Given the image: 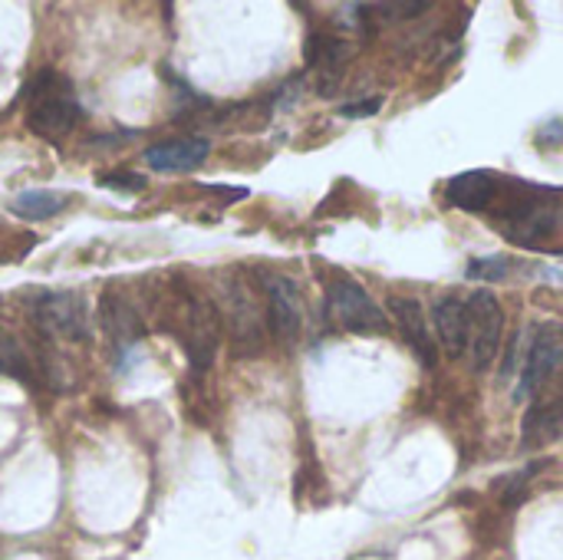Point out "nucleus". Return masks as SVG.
<instances>
[{
	"instance_id": "f257e3e1",
	"label": "nucleus",
	"mask_w": 563,
	"mask_h": 560,
	"mask_svg": "<svg viewBox=\"0 0 563 560\" xmlns=\"http://www.w3.org/2000/svg\"><path fill=\"white\" fill-rule=\"evenodd\" d=\"M501 234L528 251H558L563 238L561 191L538 188L521 178H505L498 205L488 211Z\"/></svg>"
},
{
	"instance_id": "f03ea898",
	"label": "nucleus",
	"mask_w": 563,
	"mask_h": 560,
	"mask_svg": "<svg viewBox=\"0 0 563 560\" xmlns=\"http://www.w3.org/2000/svg\"><path fill=\"white\" fill-rule=\"evenodd\" d=\"M23 99H26L30 132L46 142H63L76 129L79 112H82L79 99L73 92V83L66 76H59L56 69H40L23 86Z\"/></svg>"
},
{
	"instance_id": "7ed1b4c3",
	"label": "nucleus",
	"mask_w": 563,
	"mask_h": 560,
	"mask_svg": "<svg viewBox=\"0 0 563 560\" xmlns=\"http://www.w3.org/2000/svg\"><path fill=\"white\" fill-rule=\"evenodd\" d=\"M465 307H468V360L472 370L482 373L498 360L501 337H505V310L488 287H478L465 300Z\"/></svg>"
},
{
	"instance_id": "20e7f679",
	"label": "nucleus",
	"mask_w": 563,
	"mask_h": 560,
	"mask_svg": "<svg viewBox=\"0 0 563 560\" xmlns=\"http://www.w3.org/2000/svg\"><path fill=\"white\" fill-rule=\"evenodd\" d=\"M327 304L333 320L360 337H376L389 330V317L383 314V307L366 294V287H360L350 277H340L327 287Z\"/></svg>"
},
{
	"instance_id": "39448f33",
	"label": "nucleus",
	"mask_w": 563,
	"mask_h": 560,
	"mask_svg": "<svg viewBox=\"0 0 563 560\" xmlns=\"http://www.w3.org/2000/svg\"><path fill=\"white\" fill-rule=\"evenodd\" d=\"M30 317L40 333L63 337V340H89V307L73 290L40 294L30 307Z\"/></svg>"
},
{
	"instance_id": "423d86ee",
	"label": "nucleus",
	"mask_w": 563,
	"mask_h": 560,
	"mask_svg": "<svg viewBox=\"0 0 563 560\" xmlns=\"http://www.w3.org/2000/svg\"><path fill=\"white\" fill-rule=\"evenodd\" d=\"M563 370V327L561 323H544L541 333L534 337L531 350H528V360H525V370H521V380H518V389H515V399L525 403L531 396H538L558 373Z\"/></svg>"
},
{
	"instance_id": "0eeeda50",
	"label": "nucleus",
	"mask_w": 563,
	"mask_h": 560,
	"mask_svg": "<svg viewBox=\"0 0 563 560\" xmlns=\"http://www.w3.org/2000/svg\"><path fill=\"white\" fill-rule=\"evenodd\" d=\"M218 337H221V320H218L214 304H208V300H201V297H188L181 343H185V350H188L191 373H205V370L211 366L214 350H218Z\"/></svg>"
},
{
	"instance_id": "6e6552de",
	"label": "nucleus",
	"mask_w": 563,
	"mask_h": 560,
	"mask_svg": "<svg viewBox=\"0 0 563 560\" xmlns=\"http://www.w3.org/2000/svg\"><path fill=\"white\" fill-rule=\"evenodd\" d=\"M505 188V175L492 172V168H472L462 175H452L445 185V201L452 208L472 211V215H488Z\"/></svg>"
},
{
	"instance_id": "1a4fd4ad",
	"label": "nucleus",
	"mask_w": 563,
	"mask_h": 560,
	"mask_svg": "<svg viewBox=\"0 0 563 560\" xmlns=\"http://www.w3.org/2000/svg\"><path fill=\"white\" fill-rule=\"evenodd\" d=\"M267 320H271V333L280 343L297 340L300 320H303V300H300V290L290 277H271L267 281Z\"/></svg>"
},
{
	"instance_id": "9d476101",
	"label": "nucleus",
	"mask_w": 563,
	"mask_h": 560,
	"mask_svg": "<svg viewBox=\"0 0 563 560\" xmlns=\"http://www.w3.org/2000/svg\"><path fill=\"white\" fill-rule=\"evenodd\" d=\"M563 429V383L558 389H541L534 406L528 409L525 416V426H521V439L525 446H544L551 439H558Z\"/></svg>"
},
{
	"instance_id": "9b49d317",
	"label": "nucleus",
	"mask_w": 563,
	"mask_h": 560,
	"mask_svg": "<svg viewBox=\"0 0 563 560\" xmlns=\"http://www.w3.org/2000/svg\"><path fill=\"white\" fill-rule=\"evenodd\" d=\"M389 307H393V317L406 337V343L416 350V356L426 363V366H435V333L426 320V310L416 297H389Z\"/></svg>"
},
{
	"instance_id": "f8f14e48",
	"label": "nucleus",
	"mask_w": 563,
	"mask_h": 560,
	"mask_svg": "<svg viewBox=\"0 0 563 560\" xmlns=\"http://www.w3.org/2000/svg\"><path fill=\"white\" fill-rule=\"evenodd\" d=\"M208 139H172L145 149V165L155 172H195L208 158Z\"/></svg>"
},
{
	"instance_id": "ddd939ff",
	"label": "nucleus",
	"mask_w": 563,
	"mask_h": 560,
	"mask_svg": "<svg viewBox=\"0 0 563 560\" xmlns=\"http://www.w3.org/2000/svg\"><path fill=\"white\" fill-rule=\"evenodd\" d=\"M435 333L452 360H462L468 353V307L462 297L449 294L435 304Z\"/></svg>"
},
{
	"instance_id": "4468645a",
	"label": "nucleus",
	"mask_w": 563,
	"mask_h": 560,
	"mask_svg": "<svg viewBox=\"0 0 563 560\" xmlns=\"http://www.w3.org/2000/svg\"><path fill=\"white\" fill-rule=\"evenodd\" d=\"M346 59H350L346 40L330 36V33H313V36L307 40V63L323 76V83H320L323 92H333V89H336V79L343 76Z\"/></svg>"
},
{
	"instance_id": "2eb2a0df",
	"label": "nucleus",
	"mask_w": 563,
	"mask_h": 560,
	"mask_svg": "<svg viewBox=\"0 0 563 560\" xmlns=\"http://www.w3.org/2000/svg\"><path fill=\"white\" fill-rule=\"evenodd\" d=\"M73 201L69 191H53V188H26L10 198V211L23 221H46L59 211H66Z\"/></svg>"
},
{
	"instance_id": "dca6fc26",
	"label": "nucleus",
	"mask_w": 563,
	"mask_h": 560,
	"mask_svg": "<svg viewBox=\"0 0 563 560\" xmlns=\"http://www.w3.org/2000/svg\"><path fill=\"white\" fill-rule=\"evenodd\" d=\"M228 304L234 307V320H231V327H234V347L241 350V353H247V350H254L257 347V307H254V297L241 287V284H234L231 287V294H228Z\"/></svg>"
},
{
	"instance_id": "f3484780",
	"label": "nucleus",
	"mask_w": 563,
	"mask_h": 560,
	"mask_svg": "<svg viewBox=\"0 0 563 560\" xmlns=\"http://www.w3.org/2000/svg\"><path fill=\"white\" fill-rule=\"evenodd\" d=\"M102 320H106V327H109L115 343L129 347L132 340H139V320H135L132 307L115 290L102 297Z\"/></svg>"
},
{
	"instance_id": "a211bd4d",
	"label": "nucleus",
	"mask_w": 563,
	"mask_h": 560,
	"mask_svg": "<svg viewBox=\"0 0 563 560\" xmlns=\"http://www.w3.org/2000/svg\"><path fill=\"white\" fill-rule=\"evenodd\" d=\"M0 373H7V376H26V360H23V353H20V347H16V340L7 333V330H0Z\"/></svg>"
},
{
	"instance_id": "6ab92c4d",
	"label": "nucleus",
	"mask_w": 563,
	"mask_h": 560,
	"mask_svg": "<svg viewBox=\"0 0 563 560\" xmlns=\"http://www.w3.org/2000/svg\"><path fill=\"white\" fill-rule=\"evenodd\" d=\"M96 182H99V188H112V191H125V195L145 191V185H148V178L135 175V172H102Z\"/></svg>"
},
{
	"instance_id": "aec40b11",
	"label": "nucleus",
	"mask_w": 563,
	"mask_h": 560,
	"mask_svg": "<svg viewBox=\"0 0 563 560\" xmlns=\"http://www.w3.org/2000/svg\"><path fill=\"white\" fill-rule=\"evenodd\" d=\"M508 271H511L508 257H482V261L468 264V277L472 281H505Z\"/></svg>"
},
{
	"instance_id": "412c9836",
	"label": "nucleus",
	"mask_w": 563,
	"mask_h": 560,
	"mask_svg": "<svg viewBox=\"0 0 563 560\" xmlns=\"http://www.w3.org/2000/svg\"><path fill=\"white\" fill-rule=\"evenodd\" d=\"M383 109V96H373V99H363V102H346V106H340V116H346V119H363V116H373V112H379Z\"/></svg>"
},
{
	"instance_id": "4be33fe9",
	"label": "nucleus",
	"mask_w": 563,
	"mask_h": 560,
	"mask_svg": "<svg viewBox=\"0 0 563 560\" xmlns=\"http://www.w3.org/2000/svg\"><path fill=\"white\" fill-rule=\"evenodd\" d=\"M538 142H541V145H551V149H554V145H561L563 142L561 119H551V122H544V125H541V132H538Z\"/></svg>"
}]
</instances>
